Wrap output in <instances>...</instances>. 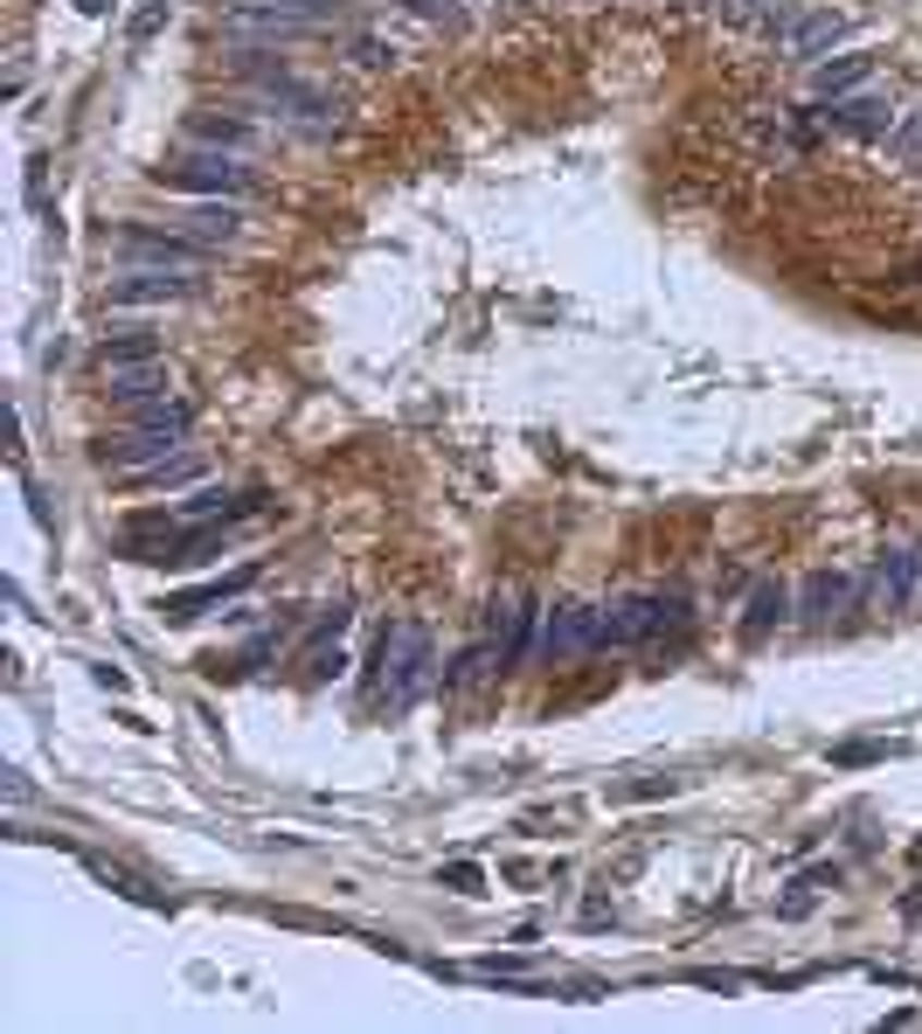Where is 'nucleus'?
I'll list each match as a JSON object with an SVG mask.
<instances>
[{
	"instance_id": "f257e3e1",
	"label": "nucleus",
	"mask_w": 922,
	"mask_h": 1034,
	"mask_svg": "<svg viewBox=\"0 0 922 1034\" xmlns=\"http://www.w3.org/2000/svg\"><path fill=\"white\" fill-rule=\"evenodd\" d=\"M430 681H438V646H430L423 625H389L382 646H374V694L389 708H417Z\"/></svg>"
},
{
	"instance_id": "f03ea898",
	"label": "nucleus",
	"mask_w": 922,
	"mask_h": 1034,
	"mask_svg": "<svg viewBox=\"0 0 922 1034\" xmlns=\"http://www.w3.org/2000/svg\"><path fill=\"white\" fill-rule=\"evenodd\" d=\"M111 257H119L125 271L201 278V265H209V243H195V236H181V230H146V222H125V230H111Z\"/></svg>"
},
{
	"instance_id": "7ed1b4c3",
	"label": "nucleus",
	"mask_w": 922,
	"mask_h": 1034,
	"mask_svg": "<svg viewBox=\"0 0 922 1034\" xmlns=\"http://www.w3.org/2000/svg\"><path fill=\"white\" fill-rule=\"evenodd\" d=\"M534 653L549 667H576V660H590V653H604V605H555V611H541Z\"/></svg>"
},
{
	"instance_id": "20e7f679",
	"label": "nucleus",
	"mask_w": 922,
	"mask_h": 1034,
	"mask_svg": "<svg viewBox=\"0 0 922 1034\" xmlns=\"http://www.w3.org/2000/svg\"><path fill=\"white\" fill-rule=\"evenodd\" d=\"M153 181L181 187V195H250V167H243L236 154H216V146H195V154H181L174 167H160Z\"/></svg>"
},
{
	"instance_id": "39448f33",
	"label": "nucleus",
	"mask_w": 922,
	"mask_h": 1034,
	"mask_svg": "<svg viewBox=\"0 0 922 1034\" xmlns=\"http://www.w3.org/2000/svg\"><path fill=\"white\" fill-rule=\"evenodd\" d=\"M853 605H860V576H846V570H812L798 591H790V618H798L804 632H825Z\"/></svg>"
},
{
	"instance_id": "423d86ee",
	"label": "nucleus",
	"mask_w": 922,
	"mask_h": 1034,
	"mask_svg": "<svg viewBox=\"0 0 922 1034\" xmlns=\"http://www.w3.org/2000/svg\"><path fill=\"white\" fill-rule=\"evenodd\" d=\"M174 451H181V430L132 424V430H119V438L98 445V465H111V473H125V479H139V473H153V465H167Z\"/></svg>"
},
{
	"instance_id": "0eeeda50",
	"label": "nucleus",
	"mask_w": 922,
	"mask_h": 1034,
	"mask_svg": "<svg viewBox=\"0 0 922 1034\" xmlns=\"http://www.w3.org/2000/svg\"><path fill=\"white\" fill-rule=\"evenodd\" d=\"M915 591H922V549H881V556H874V570L860 576V597H868L874 611H901V605H915Z\"/></svg>"
},
{
	"instance_id": "6e6552de",
	"label": "nucleus",
	"mask_w": 922,
	"mask_h": 1034,
	"mask_svg": "<svg viewBox=\"0 0 922 1034\" xmlns=\"http://www.w3.org/2000/svg\"><path fill=\"white\" fill-rule=\"evenodd\" d=\"M319 22H327V8H230L222 35L230 42H292V35H306Z\"/></svg>"
},
{
	"instance_id": "1a4fd4ad",
	"label": "nucleus",
	"mask_w": 922,
	"mask_h": 1034,
	"mask_svg": "<svg viewBox=\"0 0 922 1034\" xmlns=\"http://www.w3.org/2000/svg\"><path fill=\"white\" fill-rule=\"evenodd\" d=\"M534 632H541V611L527 605L520 591H500L493 605H485V638L500 646V660H506V667H520L527 653H534Z\"/></svg>"
},
{
	"instance_id": "9d476101",
	"label": "nucleus",
	"mask_w": 922,
	"mask_h": 1034,
	"mask_svg": "<svg viewBox=\"0 0 922 1034\" xmlns=\"http://www.w3.org/2000/svg\"><path fill=\"white\" fill-rule=\"evenodd\" d=\"M181 139L187 146H216V154H236V160H250L257 154V125L250 119H236V111H187V125H181Z\"/></svg>"
},
{
	"instance_id": "9b49d317",
	"label": "nucleus",
	"mask_w": 922,
	"mask_h": 1034,
	"mask_svg": "<svg viewBox=\"0 0 922 1034\" xmlns=\"http://www.w3.org/2000/svg\"><path fill=\"white\" fill-rule=\"evenodd\" d=\"M105 389L119 403H153L167 397V362L160 354H139V362H105Z\"/></svg>"
},
{
	"instance_id": "f8f14e48",
	"label": "nucleus",
	"mask_w": 922,
	"mask_h": 1034,
	"mask_svg": "<svg viewBox=\"0 0 922 1034\" xmlns=\"http://www.w3.org/2000/svg\"><path fill=\"white\" fill-rule=\"evenodd\" d=\"M263 507V494H230V486H195L181 507H174V521H243V514H257Z\"/></svg>"
},
{
	"instance_id": "ddd939ff",
	"label": "nucleus",
	"mask_w": 922,
	"mask_h": 1034,
	"mask_svg": "<svg viewBox=\"0 0 922 1034\" xmlns=\"http://www.w3.org/2000/svg\"><path fill=\"white\" fill-rule=\"evenodd\" d=\"M195 278H174V271H125L111 278V306H167V299H187Z\"/></svg>"
},
{
	"instance_id": "4468645a",
	"label": "nucleus",
	"mask_w": 922,
	"mask_h": 1034,
	"mask_svg": "<svg viewBox=\"0 0 922 1034\" xmlns=\"http://www.w3.org/2000/svg\"><path fill=\"white\" fill-rule=\"evenodd\" d=\"M250 584H257V576H250V570H236L230 584H201V591H187V597H167V605H160V618H167V625H187V618H201V611H222V605H236V597L250 591Z\"/></svg>"
},
{
	"instance_id": "2eb2a0df",
	"label": "nucleus",
	"mask_w": 922,
	"mask_h": 1034,
	"mask_svg": "<svg viewBox=\"0 0 922 1034\" xmlns=\"http://www.w3.org/2000/svg\"><path fill=\"white\" fill-rule=\"evenodd\" d=\"M868 77H874V56H868V49H846V56H833V63L812 70V90H819L825 105H839L846 90H860Z\"/></svg>"
},
{
	"instance_id": "dca6fc26",
	"label": "nucleus",
	"mask_w": 922,
	"mask_h": 1034,
	"mask_svg": "<svg viewBox=\"0 0 922 1034\" xmlns=\"http://www.w3.org/2000/svg\"><path fill=\"white\" fill-rule=\"evenodd\" d=\"M825 125H839V133H860V139H888L895 133V111L881 98H839L825 111Z\"/></svg>"
},
{
	"instance_id": "f3484780",
	"label": "nucleus",
	"mask_w": 922,
	"mask_h": 1034,
	"mask_svg": "<svg viewBox=\"0 0 922 1034\" xmlns=\"http://www.w3.org/2000/svg\"><path fill=\"white\" fill-rule=\"evenodd\" d=\"M790 618V584H777V576H763L757 591H749V605H742V638H763V632H777Z\"/></svg>"
},
{
	"instance_id": "a211bd4d",
	"label": "nucleus",
	"mask_w": 922,
	"mask_h": 1034,
	"mask_svg": "<svg viewBox=\"0 0 922 1034\" xmlns=\"http://www.w3.org/2000/svg\"><path fill=\"white\" fill-rule=\"evenodd\" d=\"M181 236H195V243H236V230H243V216H236V202H216V209H187L181 222H174Z\"/></svg>"
},
{
	"instance_id": "6ab92c4d",
	"label": "nucleus",
	"mask_w": 922,
	"mask_h": 1034,
	"mask_svg": "<svg viewBox=\"0 0 922 1034\" xmlns=\"http://www.w3.org/2000/svg\"><path fill=\"white\" fill-rule=\"evenodd\" d=\"M493 667H506V660H500V646H493V638H479V646H472V653H458V667H451V673H444V681H451V688H458V694H472L479 681H493Z\"/></svg>"
},
{
	"instance_id": "aec40b11",
	"label": "nucleus",
	"mask_w": 922,
	"mask_h": 1034,
	"mask_svg": "<svg viewBox=\"0 0 922 1034\" xmlns=\"http://www.w3.org/2000/svg\"><path fill=\"white\" fill-rule=\"evenodd\" d=\"M833 42H846V14H812V22L790 28V56H819Z\"/></svg>"
},
{
	"instance_id": "412c9836",
	"label": "nucleus",
	"mask_w": 922,
	"mask_h": 1034,
	"mask_svg": "<svg viewBox=\"0 0 922 1034\" xmlns=\"http://www.w3.org/2000/svg\"><path fill=\"white\" fill-rule=\"evenodd\" d=\"M139 354H160V341H153L146 327H119V333L105 341V362H139Z\"/></svg>"
},
{
	"instance_id": "4be33fe9",
	"label": "nucleus",
	"mask_w": 922,
	"mask_h": 1034,
	"mask_svg": "<svg viewBox=\"0 0 922 1034\" xmlns=\"http://www.w3.org/2000/svg\"><path fill=\"white\" fill-rule=\"evenodd\" d=\"M895 146H901V154H909V160H922V111H915V119H909V125H901V133H895Z\"/></svg>"
},
{
	"instance_id": "5701e85b",
	"label": "nucleus",
	"mask_w": 922,
	"mask_h": 1034,
	"mask_svg": "<svg viewBox=\"0 0 922 1034\" xmlns=\"http://www.w3.org/2000/svg\"><path fill=\"white\" fill-rule=\"evenodd\" d=\"M160 22H167V0H153V8H146V14H139V22H132V42H146V35H153Z\"/></svg>"
},
{
	"instance_id": "b1692460",
	"label": "nucleus",
	"mask_w": 922,
	"mask_h": 1034,
	"mask_svg": "<svg viewBox=\"0 0 922 1034\" xmlns=\"http://www.w3.org/2000/svg\"><path fill=\"white\" fill-rule=\"evenodd\" d=\"M451 881H458L465 896H479V868H472V861H458V868H451Z\"/></svg>"
},
{
	"instance_id": "393cba45",
	"label": "nucleus",
	"mask_w": 922,
	"mask_h": 1034,
	"mask_svg": "<svg viewBox=\"0 0 922 1034\" xmlns=\"http://www.w3.org/2000/svg\"><path fill=\"white\" fill-rule=\"evenodd\" d=\"M77 8H84V14H105V8H111V0H77Z\"/></svg>"
},
{
	"instance_id": "a878e982",
	"label": "nucleus",
	"mask_w": 922,
	"mask_h": 1034,
	"mask_svg": "<svg viewBox=\"0 0 922 1034\" xmlns=\"http://www.w3.org/2000/svg\"><path fill=\"white\" fill-rule=\"evenodd\" d=\"M728 8H736V14H749V8H763V0H728Z\"/></svg>"
}]
</instances>
